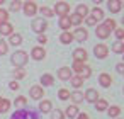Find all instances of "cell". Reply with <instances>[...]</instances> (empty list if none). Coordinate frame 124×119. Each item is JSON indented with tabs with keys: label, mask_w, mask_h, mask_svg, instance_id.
<instances>
[{
	"label": "cell",
	"mask_w": 124,
	"mask_h": 119,
	"mask_svg": "<svg viewBox=\"0 0 124 119\" xmlns=\"http://www.w3.org/2000/svg\"><path fill=\"white\" fill-rule=\"evenodd\" d=\"M71 36H73V39H77L78 43H83V41L88 38V32H87V29H83V27H77Z\"/></svg>",
	"instance_id": "obj_7"
},
{
	"label": "cell",
	"mask_w": 124,
	"mask_h": 119,
	"mask_svg": "<svg viewBox=\"0 0 124 119\" xmlns=\"http://www.w3.org/2000/svg\"><path fill=\"white\" fill-rule=\"evenodd\" d=\"M80 19H85L87 17V14H88V7L87 5H83V4H80L78 7H77V12H75Z\"/></svg>",
	"instance_id": "obj_18"
},
{
	"label": "cell",
	"mask_w": 124,
	"mask_h": 119,
	"mask_svg": "<svg viewBox=\"0 0 124 119\" xmlns=\"http://www.w3.org/2000/svg\"><path fill=\"white\" fill-rule=\"evenodd\" d=\"M82 66H83V63H77V61H73V70H75V71H80Z\"/></svg>",
	"instance_id": "obj_45"
},
{
	"label": "cell",
	"mask_w": 124,
	"mask_h": 119,
	"mask_svg": "<svg viewBox=\"0 0 124 119\" xmlns=\"http://www.w3.org/2000/svg\"><path fill=\"white\" fill-rule=\"evenodd\" d=\"M9 51V44L5 41H0V55H5Z\"/></svg>",
	"instance_id": "obj_38"
},
{
	"label": "cell",
	"mask_w": 124,
	"mask_h": 119,
	"mask_svg": "<svg viewBox=\"0 0 124 119\" xmlns=\"http://www.w3.org/2000/svg\"><path fill=\"white\" fill-rule=\"evenodd\" d=\"M112 51H114V53H122V51H124V44H122V41L114 43V44H112Z\"/></svg>",
	"instance_id": "obj_33"
},
{
	"label": "cell",
	"mask_w": 124,
	"mask_h": 119,
	"mask_svg": "<svg viewBox=\"0 0 124 119\" xmlns=\"http://www.w3.org/2000/svg\"><path fill=\"white\" fill-rule=\"evenodd\" d=\"M21 7H22V2H19V0H14V2L10 4V10H14V12L21 10Z\"/></svg>",
	"instance_id": "obj_36"
},
{
	"label": "cell",
	"mask_w": 124,
	"mask_h": 119,
	"mask_svg": "<svg viewBox=\"0 0 124 119\" xmlns=\"http://www.w3.org/2000/svg\"><path fill=\"white\" fill-rule=\"evenodd\" d=\"M99 82H100V85L102 87H110V83H112V77L109 75V73H100V77H99Z\"/></svg>",
	"instance_id": "obj_11"
},
{
	"label": "cell",
	"mask_w": 124,
	"mask_h": 119,
	"mask_svg": "<svg viewBox=\"0 0 124 119\" xmlns=\"http://www.w3.org/2000/svg\"><path fill=\"white\" fill-rule=\"evenodd\" d=\"M107 114H109L110 117H117V116L121 114V107H119V105H112V107H107Z\"/></svg>",
	"instance_id": "obj_25"
},
{
	"label": "cell",
	"mask_w": 124,
	"mask_h": 119,
	"mask_svg": "<svg viewBox=\"0 0 124 119\" xmlns=\"http://www.w3.org/2000/svg\"><path fill=\"white\" fill-rule=\"evenodd\" d=\"M9 21V12L5 9H0V24H5Z\"/></svg>",
	"instance_id": "obj_34"
},
{
	"label": "cell",
	"mask_w": 124,
	"mask_h": 119,
	"mask_svg": "<svg viewBox=\"0 0 124 119\" xmlns=\"http://www.w3.org/2000/svg\"><path fill=\"white\" fill-rule=\"evenodd\" d=\"M31 56H32L34 60H43V58L46 56V51H44V48H41V46H36V48H32V51H31Z\"/></svg>",
	"instance_id": "obj_10"
},
{
	"label": "cell",
	"mask_w": 124,
	"mask_h": 119,
	"mask_svg": "<svg viewBox=\"0 0 124 119\" xmlns=\"http://www.w3.org/2000/svg\"><path fill=\"white\" fill-rule=\"evenodd\" d=\"M87 58H88V53H87L83 48H77V49L73 51V61H77V63H83V65H85Z\"/></svg>",
	"instance_id": "obj_4"
},
{
	"label": "cell",
	"mask_w": 124,
	"mask_h": 119,
	"mask_svg": "<svg viewBox=\"0 0 124 119\" xmlns=\"http://www.w3.org/2000/svg\"><path fill=\"white\" fill-rule=\"evenodd\" d=\"M58 97H60L61 100H66V99H70V90H66V88H60V92H58Z\"/></svg>",
	"instance_id": "obj_35"
},
{
	"label": "cell",
	"mask_w": 124,
	"mask_h": 119,
	"mask_svg": "<svg viewBox=\"0 0 124 119\" xmlns=\"http://www.w3.org/2000/svg\"><path fill=\"white\" fill-rule=\"evenodd\" d=\"M90 75H92V68H90V66H87V65H83V66L80 68V71H78V77H80L82 80L88 78Z\"/></svg>",
	"instance_id": "obj_16"
},
{
	"label": "cell",
	"mask_w": 124,
	"mask_h": 119,
	"mask_svg": "<svg viewBox=\"0 0 124 119\" xmlns=\"http://www.w3.org/2000/svg\"><path fill=\"white\" fill-rule=\"evenodd\" d=\"M60 41H61L63 44H70V43L73 41V36H71V32H70V31H65V32H61V36H60Z\"/></svg>",
	"instance_id": "obj_20"
},
{
	"label": "cell",
	"mask_w": 124,
	"mask_h": 119,
	"mask_svg": "<svg viewBox=\"0 0 124 119\" xmlns=\"http://www.w3.org/2000/svg\"><path fill=\"white\" fill-rule=\"evenodd\" d=\"M9 109H10V102H9V99L0 97V112L5 114V112H9Z\"/></svg>",
	"instance_id": "obj_19"
},
{
	"label": "cell",
	"mask_w": 124,
	"mask_h": 119,
	"mask_svg": "<svg viewBox=\"0 0 124 119\" xmlns=\"http://www.w3.org/2000/svg\"><path fill=\"white\" fill-rule=\"evenodd\" d=\"M70 26H71V24H70V19H68V16H65V17H60V27L63 29V32H65V31H68V29H70Z\"/></svg>",
	"instance_id": "obj_23"
},
{
	"label": "cell",
	"mask_w": 124,
	"mask_h": 119,
	"mask_svg": "<svg viewBox=\"0 0 124 119\" xmlns=\"http://www.w3.org/2000/svg\"><path fill=\"white\" fill-rule=\"evenodd\" d=\"M22 9H24V14L29 16V17H34L36 12H38L36 2H22Z\"/></svg>",
	"instance_id": "obj_5"
},
{
	"label": "cell",
	"mask_w": 124,
	"mask_h": 119,
	"mask_svg": "<svg viewBox=\"0 0 124 119\" xmlns=\"http://www.w3.org/2000/svg\"><path fill=\"white\" fill-rule=\"evenodd\" d=\"M27 53L26 51H16L14 55H12V63L17 66V68H22L26 63H27Z\"/></svg>",
	"instance_id": "obj_1"
},
{
	"label": "cell",
	"mask_w": 124,
	"mask_h": 119,
	"mask_svg": "<svg viewBox=\"0 0 124 119\" xmlns=\"http://www.w3.org/2000/svg\"><path fill=\"white\" fill-rule=\"evenodd\" d=\"M68 19H70V24H71V26H80V24H82V21H83V19H80L77 14L68 16Z\"/></svg>",
	"instance_id": "obj_29"
},
{
	"label": "cell",
	"mask_w": 124,
	"mask_h": 119,
	"mask_svg": "<svg viewBox=\"0 0 124 119\" xmlns=\"http://www.w3.org/2000/svg\"><path fill=\"white\" fill-rule=\"evenodd\" d=\"M19 87H21V85H19L17 80H12V82H10V88H12V90H19Z\"/></svg>",
	"instance_id": "obj_44"
},
{
	"label": "cell",
	"mask_w": 124,
	"mask_h": 119,
	"mask_svg": "<svg viewBox=\"0 0 124 119\" xmlns=\"http://www.w3.org/2000/svg\"><path fill=\"white\" fill-rule=\"evenodd\" d=\"M38 41H39V43H41V44H44V43H46V41H48V39H46V36H44V34H41V36H39V38H38Z\"/></svg>",
	"instance_id": "obj_46"
},
{
	"label": "cell",
	"mask_w": 124,
	"mask_h": 119,
	"mask_svg": "<svg viewBox=\"0 0 124 119\" xmlns=\"http://www.w3.org/2000/svg\"><path fill=\"white\" fill-rule=\"evenodd\" d=\"M53 119H65V114H63L60 109H56V111L53 112Z\"/></svg>",
	"instance_id": "obj_42"
},
{
	"label": "cell",
	"mask_w": 124,
	"mask_h": 119,
	"mask_svg": "<svg viewBox=\"0 0 124 119\" xmlns=\"http://www.w3.org/2000/svg\"><path fill=\"white\" fill-rule=\"evenodd\" d=\"M85 22H87V26H95L97 24V21L93 17H85Z\"/></svg>",
	"instance_id": "obj_43"
},
{
	"label": "cell",
	"mask_w": 124,
	"mask_h": 119,
	"mask_svg": "<svg viewBox=\"0 0 124 119\" xmlns=\"http://www.w3.org/2000/svg\"><path fill=\"white\" fill-rule=\"evenodd\" d=\"M83 99H85L87 102H97V100H99V92H97L95 88H88V90L85 92Z\"/></svg>",
	"instance_id": "obj_8"
},
{
	"label": "cell",
	"mask_w": 124,
	"mask_h": 119,
	"mask_svg": "<svg viewBox=\"0 0 124 119\" xmlns=\"http://www.w3.org/2000/svg\"><path fill=\"white\" fill-rule=\"evenodd\" d=\"M95 34H97V38H100V39H107L109 36H110V32L104 27V24H100V26H97V31H95Z\"/></svg>",
	"instance_id": "obj_13"
},
{
	"label": "cell",
	"mask_w": 124,
	"mask_h": 119,
	"mask_svg": "<svg viewBox=\"0 0 124 119\" xmlns=\"http://www.w3.org/2000/svg\"><path fill=\"white\" fill-rule=\"evenodd\" d=\"M116 31V38H117V41H121L122 38H124V29L122 27H117V29H114Z\"/></svg>",
	"instance_id": "obj_40"
},
{
	"label": "cell",
	"mask_w": 124,
	"mask_h": 119,
	"mask_svg": "<svg viewBox=\"0 0 124 119\" xmlns=\"http://www.w3.org/2000/svg\"><path fill=\"white\" fill-rule=\"evenodd\" d=\"M46 27H48V24H46V19H43V17H38V19H34L32 21V31L36 32V34H43L44 31H46Z\"/></svg>",
	"instance_id": "obj_2"
},
{
	"label": "cell",
	"mask_w": 124,
	"mask_h": 119,
	"mask_svg": "<svg viewBox=\"0 0 124 119\" xmlns=\"http://www.w3.org/2000/svg\"><path fill=\"white\" fill-rule=\"evenodd\" d=\"M90 17H93L95 21H100V19H104V10L100 9V7H93L92 9V16Z\"/></svg>",
	"instance_id": "obj_21"
},
{
	"label": "cell",
	"mask_w": 124,
	"mask_h": 119,
	"mask_svg": "<svg viewBox=\"0 0 124 119\" xmlns=\"http://www.w3.org/2000/svg\"><path fill=\"white\" fill-rule=\"evenodd\" d=\"M41 14H43L44 17H53V10L48 9V7H41Z\"/></svg>",
	"instance_id": "obj_39"
},
{
	"label": "cell",
	"mask_w": 124,
	"mask_h": 119,
	"mask_svg": "<svg viewBox=\"0 0 124 119\" xmlns=\"http://www.w3.org/2000/svg\"><path fill=\"white\" fill-rule=\"evenodd\" d=\"M10 119H29V112L27 111H17L16 114H12Z\"/></svg>",
	"instance_id": "obj_27"
},
{
	"label": "cell",
	"mask_w": 124,
	"mask_h": 119,
	"mask_svg": "<svg viewBox=\"0 0 124 119\" xmlns=\"http://www.w3.org/2000/svg\"><path fill=\"white\" fill-rule=\"evenodd\" d=\"M31 97L32 99H43V87H39V85H34V87H31Z\"/></svg>",
	"instance_id": "obj_15"
},
{
	"label": "cell",
	"mask_w": 124,
	"mask_h": 119,
	"mask_svg": "<svg viewBox=\"0 0 124 119\" xmlns=\"http://www.w3.org/2000/svg\"><path fill=\"white\" fill-rule=\"evenodd\" d=\"M70 83H71L75 88H78V87H82V85H83V80L77 75V77H71V78H70Z\"/></svg>",
	"instance_id": "obj_28"
},
{
	"label": "cell",
	"mask_w": 124,
	"mask_h": 119,
	"mask_svg": "<svg viewBox=\"0 0 124 119\" xmlns=\"http://www.w3.org/2000/svg\"><path fill=\"white\" fill-rule=\"evenodd\" d=\"M0 34H2V36H10V34H14V27H12V24H9V22L0 24Z\"/></svg>",
	"instance_id": "obj_12"
},
{
	"label": "cell",
	"mask_w": 124,
	"mask_h": 119,
	"mask_svg": "<svg viewBox=\"0 0 124 119\" xmlns=\"http://www.w3.org/2000/svg\"><path fill=\"white\" fill-rule=\"evenodd\" d=\"M51 107H53V105H51V102H49V100H46V99H43V100L39 102V111H41V112H49V111H51Z\"/></svg>",
	"instance_id": "obj_22"
},
{
	"label": "cell",
	"mask_w": 124,
	"mask_h": 119,
	"mask_svg": "<svg viewBox=\"0 0 124 119\" xmlns=\"http://www.w3.org/2000/svg\"><path fill=\"white\" fill-rule=\"evenodd\" d=\"M70 99L75 104H80V102H83V94L82 92H73V94H70Z\"/></svg>",
	"instance_id": "obj_26"
},
{
	"label": "cell",
	"mask_w": 124,
	"mask_h": 119,
	"mask_svg": "<svg viewBox=\"0 0 124 119\" xmlns=\"http://www.w3.org/2000/svg\"><path fill=\"white\" fill-rule=\"evenodd\" d=\"M41 83H43V85H46V87L53 85V83H54V78H53V75H49V73L43 75V77H41Z\"/></svg>",
	"instance_id": "obj_24"
},
{
	"label": "cell",
	"mask_w": 124,
	"mask_h": 119,
	"mask_svg": "<svg viewBox=\"0 0 124 119\" xmlns=\"http://www.w3.org/2000/svg\"><path fill=\"white\" fill-rule=\"evenodd\" d=\"M121 7H122V2H121V0H110V2H109V10H110L112 14H117V12L121 10Z\"/></svg>",
	"instance_id": "obj_14"
},
{
	"label": "cell",
	"mask_w": 124,
	"mask_h": 119,
	"mask_svg": "<svg viewBox=\"0 0 124 119\" xmlns=\"http://www.w3.org/2000/svg\"><path fill=\"white\" fill-rule=\"evenodd\" d=\"M95 107H97V111H107V102L104 100V99H99L97 102H95Z\"/></svg>",
	"instance_id": "obj_31"
},
{
	"label": "cell",
	"mask_w": 124,
	"mask_h": 119,
	"mask_svg": "<svg viewBox=\"0 0 124 119\" xmlns=\"http://www.w3.org/2000/svg\"><path fill=\"white\" fill-rule=\"evenodd\" d=\"M104 27H105L109 32L114 31V29H116V21H114V19H107V21L104 22Z\"/></svg>",
	"instance_id": "obj_30"
},
{
	"label": "cell",
	"mask_w": 124,
	"mask_h": 119,
	"mask_svg": "<svg viewBox=\"0 0 124 119\" xmlns=\"http://www.w3.org/2000/svg\"><path fill=\"white\" fill-rule=\"evenodd\" d=\"M58 14L60 17H65V16H68L70 14V4H66V2H58L56 5H54V10H53V14Z\"/></svg>",
	"instance_id": "obj_3"
},
{
	"label": "cell",
	"mask_w": 124,
	"mask_h": 119,
	"mask_svg": "<svg viewBox=\"0 0 124 119\" xmlns=\"http://www.w3.org/2000/svg\"><path fill=\"white\" fill-rule=\"evenodd\" d=\"M77 119H88V116L83 112V114H78V116H77Z\"/></svg>",
	"instance_id": "obj_48"
},
{
	"label": "cell",
	"mask_w": 124,
	"mask_h": 119,
	"mask_svg": "<svg viewBox=\"0 0 124 119\" xmlns=\"http://www.w3.org/2000/svg\"><path fill=\"white\" fill-rule=\"evenodd\" d=\"M71 77H73V75H71V68L63 66V68L58 70V78H60V80H70Z\"/></svg>",
	"instance_id": "obj_9"
},
{
	"label": "cell",
	"mask_w": 124,
	"mask_h": 119,
	"mask_svg": "<svg viewBox=\"0 0 124 119\" xmlns=\"http://www.w3.org/2000/svg\"><path fill=\"white\" fill-rule=\"evenodd\" d=\"M22 43V36L21 34H10V44H21Z\"/></svg>",
	"instance_id": "obj_32"
},
{
	"label": "cell",
	"mask_w": 124,
	"mask_h": 119,
	"mask_svg": "<svg viewBox=\"0 0 124 119\" xmlns=\"http://www.w3.org/2000/svg\"><path fill=\"white\" fill-rule=\"evenodd\" d=\"M116 70H117L119 73H124V65H122V63H119V65L116 66Z\"/></svg>",
	"instance_id": "obj_47"
},
{
	"label": "cell",
	"mask_w": 124,
	"mask_h": 119,
	"mask_svg": "<svg viewBox=\"0 0 124 119\" xmlns=\"http://www.w3.org/2000/svg\"><path fill=\"white\" fill-rule=\"evenodd\" d=\"M14 77H16V78L26 77V70H24V68H16V70H14Z\"/></svg>",
	"instance_id": "obj_37"
},
{
	"label": "cell",
	"mask_w": 124,
	"mask_h": 119,
	"mask_svg": "<svg viewBox=\"0 0 124 119\" xmlns=\"http://www.w3.org/2000/svg\"><path fill=\"white\" fill-rule=\"evenodd\" d=\"M26 104H27V99H26V97L21 95V97L16 99V105H26Z\"/></svg>",
	"instance_id": "obj_41"
},
{
	"label": "cell",
	"mask_w": 124,
	"mask_h": 119,
	"mask_svg": "<svg viewBox=\"0 0 124 119\" xmlns=\"http://www.w3.org/2000/svg\"><path fill=\"white\" fill-rule=\"evenodd\" d=\"M65 114H66V117L75 119V117L78 116V107H77V105H68L66 111H65Z\"/></svg>",
	"instance_id": "obj_17"
},
{
	"label": "cell",
	"mask_w": 124,
	"mask_h": 119,
	"mask_svg": "<svg viewBox=\"0 0 124 119\" xmlns=\"http://www.w3.org/2000/svg\"><path fill=\"white\" fill-rule=\"evenodd\" d=\"M93 55H95L97 58L104 60V58H107V55H109V48H107L105 44H95V48H93Z\"/></svg>",
	"instance_id": "obj_6"
}]
</instances>
